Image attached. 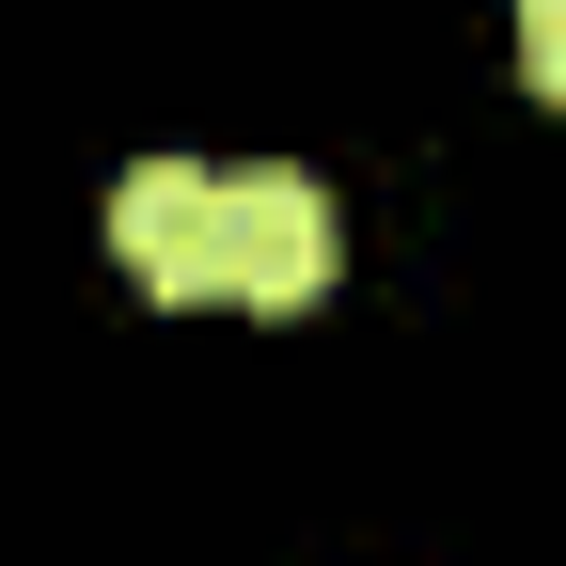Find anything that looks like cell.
Returning a JSON list of instances; mask_svg holds the SVG:
<instances>
[{
    "instance_id": "6da1fadb",
    "label": "cell",
    "mask_w": 566,
    "mask_h": 566,
    "mask_svg": "<svg viewBox=\"0 0 566 566\" xmlns=\"http://www.w3.org/2000/svg\"><path fill=\"white\" fill-rule=\"evenodd\" d=\"M221 300H252V315L331 300V189L315 174H237L221 189Z\"/></svg>"
},
{
    "instance_id": "7a4b0ae2",
    "label": "cell",
    "mask_w": 566,
    "mask_h": 566,
    "mask_svg": "<svg viewBox=\"0 0 566 566\" xmlns=\"http://www.w3.org/2000/svg\"><path fill=\"white\" fill-rule=\"evenodd\" d=\"M111 252H126V283H142V300L205 315V300H221V174L142 158V174L111 189Z\"/></svg>"
},
{
    "instance_id": "3957f363",
    "label": "cell",
    "mask_w": 566,
    "mask_h": 566,
    "mask_svg": "<svg viewBox=\"0 0 566 566\" xmlns=\"http://www.w3.org/2000/svg\"><path fill=\"white\" fill-rule=\"evenodd\" d=\"M520 80L566 95V0H520Z\"/></svg>"
}]
</instances>
